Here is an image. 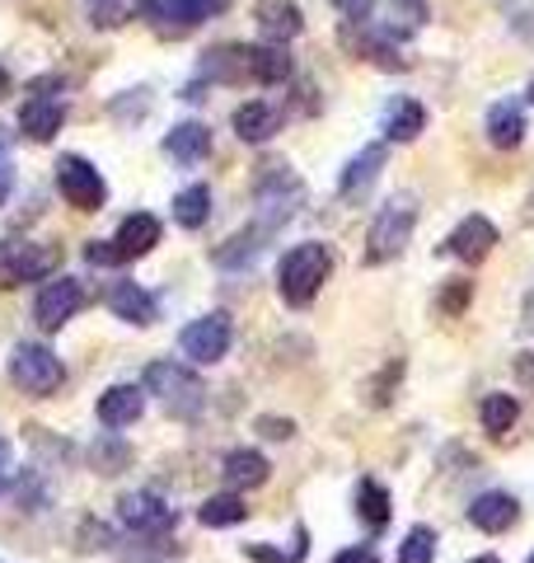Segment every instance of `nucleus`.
Returning a JSON list of instances; mask_svg holds the SVG:
<instances>
[{"instance_id":"obj_14","label":"nucleus","mask_w":534,"mask_h":563,"mask_svg":"<svg viewBox=\"0 0 534 563\" xmlns=\"http://www.w3.org/2000/svg\"><path fill=\"white\" fill-rule=\"evenodd\" d=\"M122 507V521L132 526V531H146V536H159L174 526V507H165L159 498H151V493H127V498L118 503Z\"/></svg>"},{"instance_id":"obj_3","label":"nucleus","mask_w":534,"mask_h":563,"mask_svg":"<svg viewBox=\"0 0 534 563\" xmlns=\"http://www.w3.org/2000/svg\"><path fill=\"white\" fill-rule=\"evenodd\" d=\"M146 390L159 395V404L178 418H198L202 404H207V385L178 362H151L146 366Z\"/></svg>"},{"instance_id":"obj_17","label":"nucleus","mask_w":534,"mask_h":563,"mask_svg":"<svg viewBox=\"0 0 534 563\" xmlns=\"http://www.w3.org/2000/svg\"><path fill=\"white\" fill-rule=\"evenodd\" d=\"M141 409H146V399H141L136 385H113V390L99 395V422L103 428H127V422L141 418Z\"/></svg>"},{"instance_id":"obj_45","label":"nucleus","mask_w":534,"mask_h":563,"mask_svg":"<svg viewBox=\"0 0 534 563\" xmlns=\"http://www.w3.org/2000/svg\"><path fill=\"white\" fill-rule=\"evenodd\" d=\"M474 563H502V559H492V554H483V559H474Z\"/></svg>"},{"instance_id":"obj_41","label":"nucleus","mask_w":534,"mask_h":563,"mask_svg":"<svg viewBox=\"0 0 534 563\" xmlns=\"http://www.w3.org/2000/svg\"><path fill=\"white\" fill-rule=\"evenodd\" d=\"M248 559H254V563H296V559H287V554L267 550V544H248Z\"/></svg>"},{"instance_id":"obj_29","label":"nucleus","mask_w":534,"mask_h":563,"mask_svg":"<svg viewBox=\"0 0 534 563\" xmlns=\"http://www.w3.org/2000/svg\"><path fill=\"white\" fill-rule=\"evenodd\" d=\"M478 413H483V428H488L492 437H507V432L515 428V418H521V409H515L511 395H488Z\"/></svg>"},{"instance_id":"obj_40","label":"nucleus","mask_w":534,"mask_h":563,"mask_svg":"<svg viewBox=\"0 0 534 563\" xmlns=\"http://www.w3.org/2000/svg\"><path fill=\"white\" fill-rule=\"evenodd\" d=\"M258 428H263V437H272V442H287V437L296 432V422H281V418H263Z\"/></svg>"},{"instance_id":"obj_42","label":"nucleus","mask_w":534,"mask_h":563,"mask_svg":"<svg viewBox=\"0 0 534 563\" xmlns=\"http://www.w3.org/2000/svg\"><path fill=\"white\" fill-rule=\"evenodd\" d=\"M333 563H380V559H376V550H361V544H356V550H343Z\"/></svg>"},{"instance_id":"obj_35","label":"nucleus","mask_w":534,"mask_h":563,"mask_svg":"<svg viewBox=\"0 0 534 563\" xmlns=\"http://www.w3.org/2000/svg\"><path fill=\"white\" fill-rule=\"evenodd\" d=\"M469 296H474V282H450V287L441 291V310L445 314H459L469 306Z\"/></svg>"},{"instance_id":"obj_10","label":"nucleus","mask_w":534,"mask_h":563,"mask_svg":"<svg viewBox=\"0 0 534 563\" xmlns=\"http://www.w3.org/2000/svg\"><path fill=\"white\" fill-rule=\"evenodd\" d=\"M202 76L216 85H248L254 80V47L248 43H230L202 57Z\"/></svg>"},{"instance_id":"obj_30","label":"nucleus","mask_w":534,"mask_h":563,"mask_svg":"<svg viewBox=\"0 0 534 563\" xmlns=\"http://www.w3.org/2000/svg\"><path fill=\"white\" fill-rule=\"evenodd\" d=\"M202 526H235V521H244L248 517V507L235 498V493H221V498H207L202 503Z\"/></svg>"},{"instance_id":"obj_34","label":"nucleus","mask_w":534,"mask_h":563,"mask_svg":"<svg viewBox=\"0 0 534 563\" xmlns=\"http://www.w3.org/2000/svg\"><path fill=\"white\" fill-rule=\"evenodd\" d=\"M89 20L99 29H118L127 20V5H122V0H89Z\"/></svg>"},{"instance_id":"obj_22","label":"nucleus","mask_w":534,"mask_h":563,"mask_svg":"<svg viewBox=\"0 0 534 563\" xmlns=\"http://www.w3.org/2000/svg\"><path fill=\"white\" fill-rule=\"evenodd\" d=\"M62 118H66V109L57 99H47V95H38V99H29L24 109H20V128H24V136H33V141H52L62 132Z\"/></svg>"},{"instance_id":"obj_13","label":"nucleus","mask_w":534,"mask_h":563,"mask_svg":"<svg viewBox=\"0 0 534 563\" xmlns=\"http://www.w3.org/2000/svg\"><path fill=\"white\" fill-rule=\"evenodd\" d=\"M225 10H230V0H165L155 29L159 33H188V29H198L202 20H211V14H225Z\"/></svg>"},{"instance_id":"obj_25","label":"nucleus","mask_w":534,"mask_h":563,"mask_svg":"<svg viewBox=\"0 0 534 563\" xmlns=\"http://www.w3.org/2000/svg\"><path fill=\"white\" fill-rule=\"evenodd\" d=\"M267 465L258 451H230L225 455V479L235 484V488H258V484H267Z\"/></svg>"},{"instance_id":"obj_1","label":"nucleus","mask_w":534,"mask_h":563,"mask_svg":"<svg viewBox=\"0 0 534 563\" xmlns=\"http://www.w3.org/2000/svg\"><path fill=\"white\" fill-rule=\"evenodd\" d=\"M333 273V254L324 250V244H296V250H287V258H281L277 268V291L287 306H310L319 287L329 282Z\"/></svg>"},{"instance_id":"obj_23","label":"nucleus","mask_w":534,"mask_h":563,"mask_svg":"<svg viewBox=\"0 0 534 563\" xmlns=\"http://www.w3.org/2000/svg\"><path fill=\"white\" fill-rule=\"evenodd\" d=\"M109 310L118 314V320H127V324H151V320H155V301H151V291H141L136 282H113V291H109Z\"/></svg>"},{"instance_id":"obj_24","label":"nucleus","mask_w":534,"mask_h":563,"mask_svg":"<svg viewBox=\"0 0 534 563\" xmlns=\"http://www.w3.org/2000/svg\"><path fill=\"white\" fill-rule=\"evenodd\" d=\"M422 128H426V109L418 99H399L394 109L385 113V136L389 141H418Z\"/></svg>"},{"instance_id":"obj_26","label":"nucleus","mask_w":534,"mask_h":563,"mask_svg":"<svg viewBox=\"0 0 534 563\" xmlns=\"http://www.w3.org/2000/svg\"><path fill=\"white\" fill-rule=\"evenodd\" d=\"M291 76V57L281 43H267V47H254V85H281Z\"/></svg>"},{"instance_id":"obj_48","label":"nucleus","mask_w":534,"mask_h":563,"mask_svg":"<svg viewBox=\"0 0 534 563\" xmlns=\"http://www.w3.org/2000/svg\"><path fill=\"white\" fill-rule=\"evenodd\" d=\"M530 563H534V554H530Z\"/></svg>"},{"instance_id":"obj_32","label":"nucleus","mask_w":534,"mask_h":563,"mask_svg":"<svg viewBox=\"0 0 534 563\" xmlns=\"http://www.w3.org/2000/svg\"><path fill=\"white\" fill-rule=\"evenodd\" d=\"M432 554H436V531L432 526H413V531L403 536V544H399V563H432Z\"/></svg>"},{"instance_id":"obj_43","label":"nucleus","mask_w":534,"mask_h":563,"mask_svg":"<svg viewBox=\"0 0 534 563\" xmlns=\"http://www.w3.org/2000/svg\"><path fill=\"white\" fill-rule=\"evenodd\" d=\"M10 188H14V169H10V161H0V207H5Z\"/></svg>"},{"instance_id":"obj_31","label":"nucleus","mask_w":534,"mask_h":563,"mask_svg":"<svg viewBox=\"0 0 534 563\" xmlns=\"http://www.w3.org/2000/svg\"><path fill=\"white\" fill-rule=\"evenodd\" d=\"M422 24H426V5H422V0H394V5H389V24H385V33L403 38V33H418Z\"/></svg>"},{"instance_id":"obj_11","label":"nucleus","mask_w":534,"mask_h":563,"mask_svg":"<svg viewBox=\"0 0 534 563\" xmlns=\"http://www.w3.org/2000/svg\"><path fill=\"white\" fill-rule=\"evenodd\" d=\"M497 244V225L488 217H465L455 225V235L445 240V254L450 258H465V263H483Z\"/></svg>"},{"instance_id":"obj_7","label":"nucleus","mask_w":534,"mask_h":563,"mask_svg":"<svg viewBox=\"0 0 534 563\" xmlns=\"http://www.w3.org/2000/svg\"><path fill=\"white\" fill-rule=\"evenodd\" d=\"M62 263L57 244H29V240H14L0 250V277H5V287H14V282H38L47 277L52 268Z\"/></svg>"},{"instance_id":"obj_18","label":"nucleus","mask_w":534,"mask_h":563,"mask_svg":"<svg viewBox=\"0 0 534 563\" xmlns=\"http://www.w3.org/2000/svg\"><path fill=\"white\" fill-rule=\"evenodd\" d=\"M118 254L122 258H141V254H151L155 244H159V221L151 217V211H136V217H127L118 225Z\"/></svg>"},{"instance_id":"obj_33","label":"nucleus","mask_w":534,"mask_h":563,"mask_svg":"<svg viewBox=\"0 0 534 563\" xmlns=\"http://www.w3.org/2000/svg\"><path fill=\"white\" fill-rule=\"evenodd\" d=\"M356 507H361V517H366L370 526H385V521H389V493H385L376 479L361 484V493H356Z\"/></svg>"},{"instance_id":"obj_12","label":"nucleus","mask_w":534,"mask_h":563,"mask_svg":"<svg viewBox=\"0 0 534 563\" xmlns=\"http://www.w3.org/2000/svg\"><path fill=\"white\" fill-rule=\"evenodd\" d=\"M281 132V109L277 103H263V99H248L235 109V136L248 141V146H263Z\"/></svg>"},{"instance_id":"obj_44","label":"nucleus","mask_w":534,"mask_h":563,"mask_svg":"<svg viewBox=\"0 0 534 563\" xmlns=\"http://www.w3.org/2000/svg\"><path fill=\"white\" fill-rule=\"evenodd\" d=\"M10 95V76H5V70H0V99H5Z\"/></svg>"},{"instance_id":"obj_16","label":"nucleus","mask_w":534,"mask_h":563,"mask_svg":"<svg viewBox=\"0 0 534 563\" xmlns=\"http://www.w3.org/2000/svg\"><path fill=\"white\" fill-rule=\"evenodd\" d=\"M165 155L178 165H198L211 155V132L202 128V122H178V128L165 136Z\"/></svg>"},{"instance_id":"obj_20","label":"nucleus","mask_w":534,"mask_h":563,"mask_svg":"<svg viewBox=\"0 0 534 563\" xmlns=\"http://www.w3.org/2000/svg\"><path fill=\"white\" fill-rule=\"evenodd\" d=\"M380 169H385V146H366V151L343 169V202L366 198L370 184L380 179Z\"/></svg>"},{"instance_id":"obj_28","label":"nucleus","mask_w":534,"mask_h":563,"mask_svg":"<svg viewBox=\"0 0 534 563\" xmlns=\"http://www.w3.org/2000/svg\"><path fill=\"white\" fill-rule=\"evenodd\" d=\"M263 240H267V235L254 225V231H244V235H235L230 244H221L216 263H221V268H244V263H254V258L263 254Z\"/></svg>"},{"instance_id":"obj_5","label":"nucleus","mask_w":534,"mask_h":563,"mask_svg":"<svg viewBox=\"0 0 534 563\" xmlns=\"http://www.w3.org/2000/svg\"><path fill=\"white\" fill-rule=\"evenodd\" d=\"M10 380L20 385L24 395L47 399V395L62 390L66 372H62V357H57V352H47V347H38V343H20V347L10 352Z\"/></svg>"},{"instance_id":"obj_8","label":"nucleus","mask_w":534,"mask_h":563,"mask_svg":"<svg viewBox=\"0 0 534 563\" xmlns=\"http://www.w3.org/2000/svg\"><path fill=\"white\" fill-rule=\"evenodd\" d=\"M80 306H85L80 282L76 277H57V282H47V287L38 291V301H33V320H38L43 329H62Z\"/></svg>"},{"instance_id":"obj_15","label":"nucleus","mask_w":534,"mask_h":563,"mask_svg":"<svg viewBox=\"0 0 534 563\" xmlns=\"http://www.w3.org/2000/svg\"><path fill=\"white\" fill-rule=\"evenodd\" d=\"M258 29H263L267 43L287 47V38H296V33L305 29V20H300V5H291V0H263L258 5Z\"/></svg>"},{"instance_id":"obj_47","label":"nucleus","mask_w":534,"mask_h":563,"mask_svg":"<svg viewBox=\"0 0 534 563\" xmlns=\"http://www.w3.org/2000/svg\"><path fill=\"white\" fill-rule=\"evenodd\" d=\"M0 455H5V446H0Z\"/></svg>"},{"instance_id":"obj_6","label":"nucleus","mask_w":534,"mask_h":563,"mask_svg":"<svg viewBox=\"0 0 534 563\" xmlns=\"http://www.w3.org/2000/svg\"><path fill=\"white\" fill-rule=\"evenodd\" d=\"M57 188H62V198L76 211H99L103 198H109L103 174L89 161H80V155H62V161H57Z\"/></svg>"},{"instance_id":"obj_39","label":"nucleus","mask_w":534,"mask_h":563,"mask_svg":"<svg viewBox=\"0 0 534 563\" xmlns=\"http://www.w3.org/2000/svg\"><path fill=\"white\" fill-rule=\"evenodd\" d=\"M333 5L343 10V20H347V24H356V20H366V14L376 10V0H333Z\"/></svg>"},{"instance_id":"obj_37","label":"nucleus","mask_w":534,"mask_h":563,"mask_svg":"<svg viewBox=\"0 0 534 563\" xmlns=\"http://www.w3.org/2000/svg\"><path fill=\"white\" fill-rule=\"evenodd\" d=\"M511 372H515V385H521L525 395H534V352H521V357L511 362Z\"/></svg>"},{"instance_id":"obj_38","label":"nucleus","mask_w":534,"mask_h":563,"mask_svg":"<svg viewBox=\"0 0 534 563\" xmlns=\"http://www.w3.org/2000/svg\"><path fill=\"white\" fill-rule=\"evenodd\" d=\"M394 380H403V357H394L385 366V376H380V385H376V404H389V385Z\"/></svg>"},{"instance_id":"obj_21","label":"nucleus","mask_w":534,"mask_h":563,"mask_svg":"<svg viewBox=\"0 0 534 563\" xmlns=\"http://www.w3.org/2000/svg\"><path fill=\"white\" fill-rule=\"evenodd\" d=\"M488 141H492V146H502V151L521 146V141H525V109H521V103H511V99L492 103V109H488Z\"/></svg>"},{"instance_id":"obj_19","label":"nucleus","mask_w":534,"mask_h":563,"mask_svg":"<svg viewBox=\"0 0 534 563\" xmlns=\"http://www.w3.org/2000/svg\"><path fill=\"white\" fill-rule=\"evenodd\" d=\"M515 517H521V507H515L511 493H483V498H474V507H469V521L478 526V531H488V536L507 531Z\"/></svg>"},{"instance_id":"obj_9","label":"nucleus","mask_w":534,"mask_h":563,"mask_svg":"<svg viewBox=\"0 0 534 563\" xmlns=\"http://www.w3.org/2000/svg\"><path fill=\"white\" fill-rule=\"evenodd\" d=\"M225 352H230V320L225 314H207V320H192L183 329V357L211 366V362H221Z\"/></svg>"},{"instance_id":"obj_46","label":"nucleus","mask_w":534,"mask_h":563,"mask_svg":"<svg viewBox=\"0 0 534 563\" xmlns=\"http://www.w3.org/2000/svg\"><path fill=\"white\" fill-rule=\"evenodd\" d=\"M530 99H534V85H530Z\"/></svg>"},{"instance_id":"obj_2","label":"nucleus","mask_w":534,"mask_h":563,"mask_svg":"<svg viewBox=\"0 0 534 563\" xmlns=\"http://www.w3.org/2000/svg\"><path fill=\"white\" fill-rule=\"evenodd\" d=\"M254 192H258V231L263 235H272L277 225H287L296 217L300 198H305V188H300V179L287 165H263Z\"/></svg>"},{"instance_id":"obj_27","label":"nucleus","mask_w":534,"mask_h":563,"mask_svg":"<svg viewBox=\"0 0 534 563\" xmlns=\"http://www.w3.org/2000/svg\"><path fill=\"white\" fill-rule=\"evenodd\" d=\"M207 217H211V192H207L202 184H192V188H183V192L174 198V221H178V225L198 231Z\"/></svg>"},{"instance_id":"obj_4","label":"nucleus","mask_w":534,"mask_h":563,"mask_svg":"<svg viewBox=\"0 0 534 563\" xmlns=\"http://www.w3.org/2000/svg\"><path fill=\"white\" fill-rule=\"evenodd\" d=\"M413 225H418V207H413V198L385 202V207H380V217L370 221V235H366V263H370V268H380V263L399 258V254H403V244H408V235H413Z\"/></svg>"},{"instance_id":"obj_36","label":"nucleus","mask_w":534,"mask_h":563,"mask_svg":"<svg viewBox=\"0 0 534 563\" xmlns=\"http://www.w3.org/2000/svg\"><path fill=\"white\" fill-rule=\"evenodd\" d=\"M85 258L94 263V268H113V263H122V254H118L113 240H89V244H85Z\"/></svg>"}]
</instances>
